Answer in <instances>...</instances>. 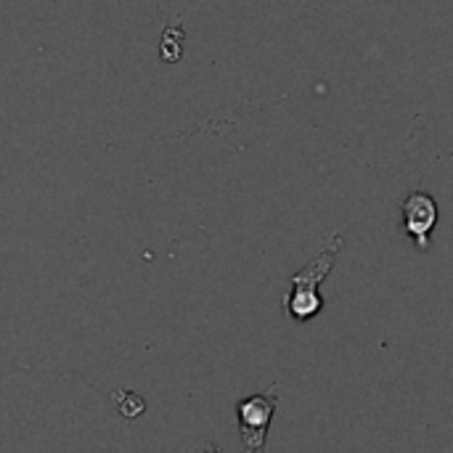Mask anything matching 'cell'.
<instances>
[{
	"mask_svg": "<svg viewBox=\"0 0 453 453\" xmlns=\"http://www.w3.org/2000/svg\"><path fill=\"white\" fill-rule=\"evenodd\" d=\"M401 215H403V231L414 239L417 250L422 252L430 250V234L438 223V202L425 191H414L401 204Z\"/></svg>",
	"mask_w": 453,
	"mask_h": 453,
	"instance_id": "3957f363",
	"label": "cell"
},
{
	"mask_svg": "<svg viewBox=\"0 0 453 453\" xmlns=\"http://www.w3.org/2000/svg\"><path fill=\"white\" fill-rule=\"evenodd\" d=\"M276 401H279L276 388L239 401L236 419H239V435H242L244 453H265V441H268V430L273 422Z\"/></svg>",
	"mask_w": 453,
	"mask_h": 453,
	"instance_id": "7a4b0ae2",
	"label": "cell"
},
{
	"mask_svg": "<svg viewBox=\"0 0 453 453\" xmlns=\"http://www.w3.org/2000/svg\"><path fill=\"white\" fill-rule=\"evenodd\" d=\"M127 395V401L122 403V401H114L117 406H119V411H122V417H138L141 411H143V401L135 395V393H125Z\"/></svg>",
	"mask_w": 453,
	"mask_h": 453,
	"instance_id": "5b68a950",
	"label": "cell"
},
{
	"mask_svg": "<svg viewBox=\"0 0 453 453\" xmlns=\"http://www.w3.org/2000/svg\"><path fill=\"white\" fill-rule=\"evenodd\" d=\"M202 453H220V451H218V446H210V449H204Z\"/></svg>",
	"mask_w": 453,
	"mask_h": 453,
	"instance_id": "8992f818",
	"label": "cell"
},
{
	"mask_svg": "<svg viewBox=\"0 0 453 453\" xmlns=\"http://www.w3.org/2000/svg\"><path fill=\"white\" fill-rule=\"evenodd\" d=\"M345 239L337 234L329 239V244L319 252V257H313L303 271H297L292 276V289L284 300V308L287 313L295 319V321H311L321 313L324 308V297H321V284L324 279L329 276L332 265H334V257L340 255Z\"/></svg>",
	"mask_w": 453,
	"mask_h": 453,
	"instance_id": "6da1fadb",
	"label": "cell"
},
{
	"mask_svg": "<svg viewBox=\"0 0 453 453\" xmlns=\"http://www.w3.org/2000/svg\"><path fill=\"white\" fill-rule=\"evenodd\" d=\"M183 40H186V32H183L180 24L165 27V32H162V45H159L162 58L170 61V64L180 61V56H183Z\"/></svg>",
	"mask_w": 453,
	"mask_h": 453,
	"instance_id": "277c9868",
	"label": "cell"
}]
</instances>
